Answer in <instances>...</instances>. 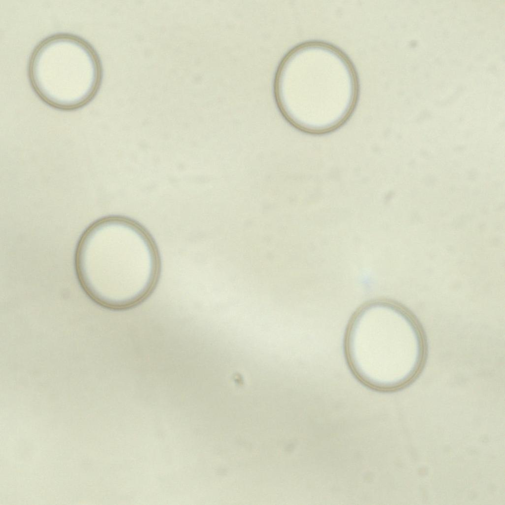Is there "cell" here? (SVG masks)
I'll use <instances>...</instances> for the list:
<instances>
[{"mask_svg": "<svg viewBox=\"0 0 505 505\" xmlns=\"http://www.w3.org/2000/svg\"><path fill=\"white\" fill-rule=\"evenodd\" d=\"M108 218L82 237L76 257L82 286L95 299L112 306L136 302L147 292L155 275L152 245L139 228Z\"/></svg>", "mask_w": 505, "mask_h": 505, "instance_id": "6da1fadb", "label": "cell"}, {"mask_svg": "<svg viewBox=\"0 0 505 505\" xmlns=\"http://www.w3.org/2000/svg\"><path fill=\"white\" fill-rule=\"evenodd\" d=\"M32 88L44 103L62 110L80 108L100 88L102 68L87 41L68 33L50 36L35 47L28 63Z\"/></svg>", "mask_w": 505, "mask_h": 505, "instance_id": "7a4b0ae2", "label": "cell"}, {"mask_svg": "<svg viewBox=\"0 0 505 505\" xmlns=\"http://www.w3.org/2000/svg\"><path fill=\"white\" fill-rule=\"evenodd\" d=\"M397 314L386 305L368 307L357 317L349 335V354L355 369L367 383L378 388H394L404 380V346L396 318Z\"/></svg>", "mask_w": 505, "mask_h": 505, "instance_id": "3957f363", "label": "cell"}]
</instances>
